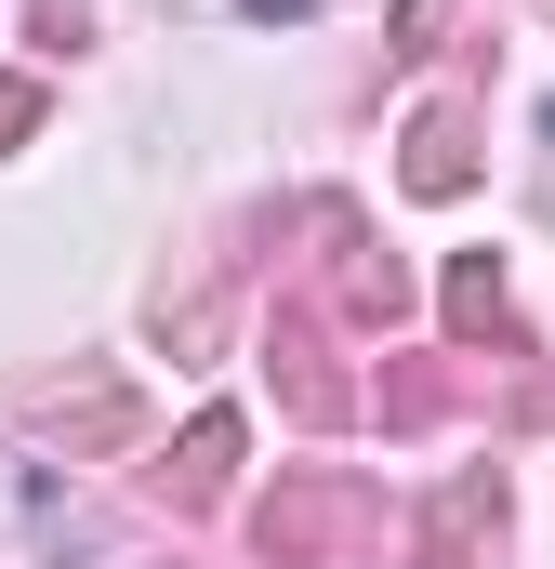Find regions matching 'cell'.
Instances as JSON below:
<instances>
[{"instance_id": "obj_1", "label": "cell", "mask_w": 555, "mask_h": 569, "mask_svg": "<svg viewBox=\"0 0 555 569\" xmlns=\"http://www.w3.org/2000/svg\"><path fill=\"white\" fill-rule=\"evenodd\" d=\"M371 530H384V490L344 477V463H291L265 503H252V557L265 569H344Z\"/></svg>"}, {"instance_id": "obj_2", "label": "cell", "mask_w": 555, "mask_h": 569, "mask_svg": "<svg viewBox=\"0 0 555 569\" xmlns=\"http://www.w3.org/2000/svg\"><path fill=\"white\" fill-rule=\"evenodd\" d=\"M265 371H278V411H291V425H344V411H357V385H344V318H331V305H278Z\"/></svg>"}, {"instance_id": "obj_3", "label": "cell", "mask_w": 555, "mask_h": 569, "mask_svg": "<svg viewBox=\"0 0 555 569\" xmlns=\"http://www.w3.org/2000/svg\"><path fill=\"white\" fill-rule=\"evenodd\" d=\"M411 569H503V477H450L436 503L411 517Z\"/></svg>"}, {"instance_id": "obj_4", "label": "cell", "mask_w": 555, "mask_h": 569, "mask_svg": "<svg viewBox=\"0 0 555 569\" xmlns=\"http://www.w3.org/2000/svg\"><path fill=\"white\" fill-rule=\"evenodd\" d=\"M317 239H331V318H344V331L411 318V266H397V252H371V226H357V212H317Z\"/></svg>"}, {"instance_id": "obj_5", "label": "cell", "mask_w": 555, "mask_h": 569, "mask_svg": "<svg viewBox=\"0 0 555 569\" xmlns=\"http://www.w3.org/2000/svg\"><path fill=\"white\" fill-rule=\"evenodd\" d=\"M476 385H490V371H476L463 345H423V358H384L371 411H384V437H423V425H450V411H463Z\"/></svg>"}, {"instance_id": "obj_6", "label": "cell", "mask_w": 555, "mask_h": 569, "mask_svg": "<svg viewBox=\"0 0 555 569\" xmlns=\"http://www.w3.org/2000/svg\"><path fill=\"white\" fill-rule=\"evenodd\" d=\"M225 463H239V425H225V411H199V425L172 437V463H145L159 517H212V503H225Z\"/></svg>"}, {"instance_id": "obj_7", "label": "cell", "mask_w": 555, "mask_h": 569, "mask_svg": "<svg viewBox=\"0 0 555 569\" xmlns=\"http://www.w3.org/2000/svg\"><path fill=\"white\" fill-rule=\"evenodd\" d=\"M397 186H411V199H463V186H476V120H463V107H423Z\"/></svg>"}, {"instance_id": "obj_8", "label": "cell", "mask_w": 555, "mask_h": 569, "mask_svg": "<svg viewBox=\"0 0 555 569\" xmlns=\"http://www.w3.org/2000/svg\"><path fill=\"white\" fill-rule=\"evenodd\" d=\"M436 305H450V331H463V345H503V358H529V331H516V305H503V266H490V252H463Z\"/></svg>"}, {"instance_id": "obj_9", "label": "cell", "mask_w": 555, "mask_h": 569, "mask_svg": "<svg viewBox=\"0 0 555 569\" xmlns=\"http://www.w3.org/2000/svg\"><path fill=\"white\" fill-rule=\"evenodd\" d=\"M40 133V80H13V67H0V146H27Z\"/></svg>"}, {"instance_id": "obj_10", "label": "cell", "mask_w": 555, "mask_h": 569, "mask_svg": "<svg viewBox=\"0 0 555 569\" xmlns=\"http://www.w3.org/2000/svg\"><path fill=\"white\" fill-rule=\"evenodd\" d=\"M239 13H304V0H239Z\"/></svg>"}]
</instances>
